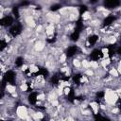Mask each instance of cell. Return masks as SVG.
Instances as JSON below:
<instances>
[{"label":"cell","instance_id":"obj_10","mask_svg":"<svg viewBox=\"0 0 121 121\" xmlns=\"http://www.w3.org/2000/svg\"><path fill=\"white\" fill-rule=\"evenodd\" d=\"M6 91L8 93H9V94H13V93L16 92V87L13 86V85H11V84H8L6 86Z\"/></svg>","mask_w":121,"mask_h":121},{"label":"cell","instance_id":"obj_15","mask_svg":"<svg viewBox=\"0 0 121 121\" xmlns=\"http://www.w3.org/2000/svg\"><path fill=\"white\" fill-rule=\"evenodd\" d=\"M36 99L39 101H43L45 99V94L44 93H40L36 95Z\"/></svg>","mask_w":121,"mask_h":121},{"label":"cell","instance_id":"obj_18","mask_svg":"<svg viewBox=\"0 0 121 121\" xmlns=\"http://www.w3.org/2000/svg\"><path fill=\"white\" fill-rule=\"evenodd\" d=\"M27 88H28V86H27L26 83H22V84L20 85V90H21L22 93L26 92V91H27Z\"/></svg>","mask_w":121,"mask_h":121},{"label":"cell","instance_id":"obj_8","mask_svg":"<svg viewBox=\"0 0 121 121\" xmlns=\"http://www.w3.org/2000/svg\"><path fill=\"white\" fill-rule=\"evenodd\" d=\"M109 73H110V76H111L112 78H118V77H119V73H118V71L116 70V68H114V67L111 68V69L109 70Z\"/></svg>","mask_w":121,"mask_h":121},{"label":"cell","instance_id":"obj_21","mask_svg":"<svg viewBox=\"0 0 121 121\" xmlns=\"http://www.w3.org/2000/svg\"><path fill=\"white\" fill-rule=\"evenodd\" d=\"M88 78H87V77L86 76H81V78H80V82L81 83H83V82H85V83H88Z\"/></svg>","mask_w":121,"mask_h":121},{"label":"cell","instance_id":"obj_1","mask_svg":"<svg viewBox=\"0 0 121 121\" xmlns=\"http://www.w3.org/2000/svg\"><path fill=\"white\" fill-rule=\"evenodd\" d=\"M119 99V95L114 92L112 89H106L105 90V95H104V100L109 106H113L116 101Z\"/></svg>","mask_w":121,"mask_h":121},{"label":"cell","instance_id":"obj_22","mask_svg":"<svg viewBox=\"0 0 121 121\" xmlns=\"http://www.w3.org/2000/svg\"><path fill=\"white\" fill-rule=\"evenodd\" d=\"M27 69H28V65H27V64H26V63L22 64V66H21V70H22L23 72H25V71L27 70Z\"/></svg>","mask_w":121,"mask_h":121},{"label":"cell","instance_id":"obj_4","mask_svg":"<svg viewBox=\"0 0 121 121\" xmlns=\"http://www.w3.org/2000/svg\"><path fill=\"white\" fill-rule=\"evenodd\" d=\"M54 32H55V26H54V25L53 24L48 25L46 26V28H45V34L48 35V36H52L54 34Z\"/></svg>","mask_w":121,"mask_h":121},{"label":"cell","instance_id":"obj_17","mask_svg":"<svg viewBox=\"0 0 121 121\" xmlns=\"http://www.w3.org/2000/svg\"><path fill=\"white\" fill-rule=\"evenodd\" d=\"M84 74L86 75V77H93L95 75V72H94V70H92L91 68H89V69H86L85 70Z\"/></svg>","mask_w":121,"mask_h":121},{"label":"cell","instance_id":"obj_23","mask_svg":"<svg viewBox=\"0 0 121 121\" xmlns=\"http://www.w3.org/2000/svg\"><path fill=\"white\" fill-rule=\"evenodd\" d=\"M63 93H64V95H69V93H70V88H69V87H64V88H63Z\"/></svg>","mask_w":121,"mask_h":121},{"label":"cell","instance_id":"obj_20","mask_svg":"<svg viewBox=\"0 0 121 121\" xmlns=\"http://www.w3.org/2000/svg\"><path fill=\"white\" fill-rule=\"evenodd\" d=\"M119 112H120V110H119V108H118V107L112 108V109L111 110V112H112V113H113V114H118V113H119Z\"/></svg>","mask_w":121,"mask_h":121},{"label":"cell","instance_id":"obj_12","mask_svg":"<svg viewBox=\"0 0 121 121\" xmlns=\"http://www.w3.org/2000/svg\"><path fill=\"white\" fill-rule=\"evenodd\" d=\"M72 63H73V66L76 67L77 69H79L81 67V62L79 61L78 59H74L73 61H72Z\"/></svg>","mask_w":121,"mask_h":121},{"label":"cell","instance_id":"obj_6","mask_svg":"<svg viewBox=\"0 0 121 121\" xmlns=\"http://www.w3.org/2000/svg\"><path fill=\"white\" fill-rule=\"evenodd\" d=\"M44 48V43L42 42V41H38L36 43H35V45H34V49H35V51H42L43 49Z\"/></svg>","mask_w":121,"mask_h":121},{"label":"cell","instance_id":"obj_13","mask_svg":"<svg viewBox=\"0 0 121 121\" xmlns=\"http://www.w3.org/2000/svg\"><path fill=\"white\" fill-rule=\"evenodd\" d=\"M81 66L83 67V68H85V69H89L90 68V60H82V61H81Z\"/></svg>","mask_w":121,"mask_h":121},{"label":"cell","instance_id":"obj_7","mask_svg":"<svg viewBox=\"0 0 121 121\" xmlns=\"http://www.w3.org/2000/svg\"><path fill=\"white\" fill-rule=\"evenodd\" d=\"M47 99H48L49 102L58 99V95H57V93H56L55 91H51V92H49L48 96H47Z\"/></svg>","mask_w":121,"mask_h":121},{"label":"cell","instance_id":"obj_2","mask_svg":"<svg viewBox=\"0 0 121 121\" xmlns=\"http://www.w3.org/2000/svg\"><path fill=\"white\" fill-rule=\"evenodd\" d=\"M16 114H17V116H18L20 119L26 120V117L28 116V111H27V109H26V106L20 105V106H18L17 109H16Z\"/></svg>","mask_w":121,"mask_h":121},{"label":"cell","instance_id":"obj_9","mask_svg":"<svg viewBox=\"0 0 121 121\" xmlns=\"http://www.w3.org/2000/svg\"><path fill=\"white\" fill-rule=\"evenodd\" d=\"M28 70H29V72H30L31 74H33V73H36V72L39 71V67H38L36 64L32 63V64L28 65Z\"/></svg>","mask_w":121,"mask_h":121},{"label":"cell","instance_id":"obj_11","mask_svg":"<svg viewBox=\"0 0 121 121\" xmlns=\"http://www.w3.org/2000/svg\"><path fill=\"white\" fill-rule=\"evenodd\" d=\"M90 67L94 70H96V69L99 68V63L96 60H91L90 61Z\"/></svg>","mask_w":121,"mask_h":121},{"label":"cell","instance_id":"obj_24","mask_svg":"<svg viewBox=\"0 0 121 121\" xmlns=\"http://www.w3.org/2000/svg\"><path fill=\"white\" fill-rule=\"evenodd\" d=\"M5 17V14H4V12L2 11V12H0V19H3Z\"/></svg>","mask_w":121,"mask_h":121},{"label":"cell","instance_id":"obj_16","mask_svg":"<svg viewBox=\"0 0 121 121\" xmlns=\"http://www.w3.org/2000/svg\"><path fill=\"white\" fill-rule=\"evenodd\" d=\"M81 17H82L83 20H89L91 18V12L90 11H85V12L82 13Z\"/></svg>","mask_w":121,"mask_h":121},{"label":"cell","instance_id":"obj_3","mask_svg":"<svg viewBox=\"0 0 121 121\" xmlns=\"http://www.w3.org/2000/svg\"><path fill=\"white\" fill-rule=\"evenodd\" d=\"M25 22L26 24V26L29 27V28H32V27H35L37 26V23L34 19V17L32 15H27L25 17Z\"/></svg>","mask_w":121,"mask_h":121},{"label":"cell","instance_id":"obj_14","mask_svg":"<svg viewBox=\"0 0 121 121\" xmlns=\"http://www.w3.org/2000/svg\"><path fill=\"white\" fill-rule=\"evenodd\" d=\"M66 59H67V56H66V54L62 53V54H60V58H59V61H60V63H64V62H66Z\"/></svg>","mask_w":121,"mask_h":121},{"label":"cell","instance_id":"obj_19","mask_svg":"<svg viewBox=\"0 0 121 121\" xmlns=\"http://www.w3.org/2000/svg\"><path fill=\"white\" fill-rule=\"evenodd\" d=\"M35 114H36V117H37V119H39V120H41V119H43V118L44 117V114H43L42 112H40V111L36 112H35Z\"/></svg>","mask_w":121,"mask_h":121},{"label":"cell","instance_id":"obj_5","mask_svg":"<svg viewBox=\"0 0 121 121\" xmlns=\"http://www.w3.org/2000/svg\"><path fill=\"white\" fill-rule=\"evenodd\" d=\"M90 106H91V108H92V110H93V112H94L95 114H97V113H98V110H99V105H98V103L95 102V101H92V102H90Z\"/></svg>","mask_w":121,"mask_h":121}]
</instances>
